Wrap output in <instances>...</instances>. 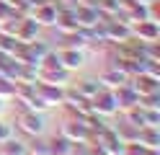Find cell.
<instances>
[{
  "mask_svg": "<svg viewBox=\"0 0 160 155\" xmlns=\"http://www.w3.org/2000/svg\"><path fill=\"white\" fill-rule=\"evenodd\" d=\"M16 127L23 134H28V137H42L47 132V119H44V114H39V111L21 109L18 116H16Z\"/></svg>",
  "mask_w": 160,
  "mask_h": 155,
  "instance_id": "obj_1",
  "label": "cell"
},
{
  "mask_svg": "<svg viewBox=\"0 0 160 155\" xmlns=\"http://www.w3.org/2000/svg\"><path fill=\"white\" fill-rule=\"evenodd\" d=\"M59 134L67 137L70 142H91V129L85 124V116H70L59 124Z\"/></svg>",
  "mask_w": 160,
  "mask_h": 155,
  "instance_id": "obj_2",
  "label": "cell"
},
{
  "mask_svg": "<svg viewBox=\"0 0 160 155\" xmlns=\"http://www.w3.org/2000/svg\"><path fill=\"white\" fill-rule=\"evenodd\" d=\"M91 109H93V114H98V116H103V119L116 116V114H119V103L114 98V90L111 88H101L91 98Z\"/></svg>",
  "mask_w": 160,
  "mask_h": 155,
  "instance_id": "obj_3",
  "label": "cell"
},
{
  "mask_svg": "<svg viewBox=\"0 0 160 155\" xmlns=\"http://www.w3.org/2000/svg\"><path fill=\"white\" fill-rule=\"evenodd\" d=\"M72 13H75V21H78L80 28H93V26L106 23V21H108L96 5H85V3H78V5L72 8Z\"/></svg>",
  "mask_w": 160,
  "mask_h": 155,
  "instance_id": "obj_4",
  "label": "cell"
},
{
  "mask_svg": "<svg viewBox=\"0 0 160 155\" xmlns=\"http://www.w3.org/2000/svg\"><path fill=\"white\" fill-rule=\"evenodd\" d=\"M62 106H67V111L72 114V116H88V114H93L91 109V101L83 98L75 88H65V98H62Z\"/></svg>",
  "mask_w": 160,
  "mask_h": 155,
  "instance_id": "obj_5",
  "label": "cell"
},
{
  "mask_svg": "<svg viewBox=\"0 0 160 155\" xmlns=\"http://www.w3.org/2000/svg\"><path fill=\"white\" fill-rule=\"evenodd\" d=\"M103 28H106V39H108V44H124V41H129L132 39V26L129 23H124V21H119V18H108L106 23H103Z\"/></svg>",
  "mask_w": 160,
  "mask_h": 155,
  "instance_id": "obj_6",
  "label": "cell"
},
{
  "mask_svg": "<svg viewBox=\"0 0 160 155\" xmlns=\"http://www.w3.org/2000/svg\"><path fill=\"white\" fill-rule=\"evenodd\" d=\"M132 39L142 41V44H152L160 39V23L158 21H137L132 23Z\"/></svg>",
  "mask_w": 160,
  "mask_h": 155,
  "instance_id": "obj_7",
  "label": "cell"
},
{
  "mask_svg": "<svg viewBox=\"0 0 160 155\" xmlns=\"http://www.w3.org/2000/svg\"><path fill=\"white\" fill-rule=\"evenodd\" d=\"M57 54H59V65H62L67 72H78L80 67H85V52H83V49H67V47H59Z\"/></svg>",
  "mask_w": 160,
  "mask_h": 155,
  "instance_id": "obj_8",
  "label": "cell"
},
{
  "mask_svg": "<svg viewBox=\"0 0 160 155\" xmlns=\"http://www.w3.org/2000/svg\"><path fill=\"white\" fill-rule=\"evenodd\" d=\"M129 85L137 90V96H150V93H160V78H152L147 72H139V75L129 78Z\"/></svg>",
  "mask_w": 160,
  "mask_h": 155,
  "instance_id": "obj_9",
  "label": "cell"
},
{
  "mask_svg": "<svg viewBox=\"0 0 160 155\" xmlns=\"http://www.w3.org/2000/svg\"><path fill=\"white\" fill-rule=\"evenodd\" d=\"M36 93H39V96H42V101L47 103V109H52V106H62L65 88H59V85H49V83H36Z\"/></svg>",
  "mask_w": 160,
  "mask_h": 155,
  "instance_id": "obj_10",
  "label": "cell"
},
{
  "mask_svg": "<svg viewBox=\"0 0 160 155\" xmlns=\"http://www.w3.org/2000/svg\"><path fill=\"white\" fill-rule=\"evenodd\" d=\"M114 98H116V103H119V111H127V109H132V106L139 103V96H137V90L129 85V80L122 83L119 88H114Z\"/></svg>",
  "mask_w": 160,
  "mask_h": 155,
  "instance_id": "obj_11",
  "label": "cell"
},
{
  "mask_svg": "<svg viewBox=\"0 0 160 155\" xmlns=\"http://www.w3.org/2000/svg\"><path fill=\"white\" fill-rule=\"evenodd\" d=\"M39 26H54L57 23V18H59V5L57 3H44V5H39L34 8V16H31Z\"/></svg>",
  "mask_w": 160,
  "mask_h": 155,
  "instance_id": "obj_12",
  "label": "cell"
},
{
  "mask_svg": "<svg viewBox=\"0 0 160 155\" xmlns=\"http://www.w3.org/2000/svg\"><path fill=\"white\" fill-rule=\"evenodd\" d=\"M39 31H42V26L34 18H21L16 26V41L18 44H28V41H34L39 36Z\"/></svg>",
  "mask_w": 160,
  "mask_h": 155,
  "instance_id": "obj_13",
  "label": "cell"
},
{
  "mask_svg": "<svg viewBox=\"0 0 160 155\" xmlns=\"http://www.w3.org/2000/svg\"><path fill=\"white\" fill-rule=\"evenodd\" d=\"M134 142L142 145V147H147V150H160V129H155V127H142V129H137Z\"/></svg>",
  "mask_w": 160,
  "mask_h": 155,
  "instance_id": "obj_14",
  "label": "cell"
},
{
  "mask_svg": "<svg viewBox=\"0 0 160 155\" xmlns=\"http://www.w3.org/2000/svg\"><path fill=\"white\" fill-rule=\"evenodd\" d=\"M39 83H49V85L67 88V83H70V72H67L65 67H57V70H39Z\"/></svg>",
  "mask_w": 160,
  "mask_h": 155,
  "instance_id": "obj_15",
  "label": "cell"
},
{
  "mask_svg": "<svg viewBox=\"0 0 160 155\" xmlns=\"http://www.w3.org/2000/svg\"><path fill=\"white\" fill-rule=\"evenodd\" d=\"M88 44H91V39H88L85 28H75L62 36V47H67V49H85Z\"/></svg>",
  "mask_w": 160,
  "mask_h": 155,
  "instance_id": "obj_16",
  "label": "cell"
},
{
  "mask_svg": "<svg viewBox=\"0 0 160 155\" xmlns=\"http://www.w3.org/2000/svg\"><path fill=\"white\" fill-rule=\"evenodd\" d=\"M98 80H101V85H103V88H111V90H114V88L122 85V83H127L129 78H127L119 67H114V65H111L108 70H103V72H101V78H98Z\"/></svg>",
  "mask_w": 160,
  "mask_h": 155,
  "instance_id": "obj_17",
  "label": "cell"
},
{
  "mask_svg": "<svg viewBox=\"0 0 160 155\" xmlns=\"http://www.w3.org/2000/svg\"><path fill=\"white\" fill-rule=\"evenodd\" d=\"M101 88H103V85H101V80H98V78H83V80L75 85V90H78L83 98H88V101H91Z\"/></svg>",
  "mask_w": 160,
  "mask_h": 155,
  "instance_id": "obj_18",
  "label": "cell"
},
{
  "mask_svg": "<svg viewBox=\"0 0 160 155\" xmlns=\"http://www.w3.org/2000/svg\"><path fill=\"white\" fill-rule=\"evenodd\" d=\"M124 124H129V127H134V129H142L145 127V109L139 106H132V109H127L124 111Z\"/></svg>",
  "mask_w": 160,
  "mask_h": 155,
  "instance_id": "obj_19",
  "label": "cell"
},
{
  "mask_svg": "<svg viewBox=\"0 0 160 155\" xmlns=\"http://www.w3.org/2000/svg\"><path fill=\"white\" fill-rule=\"evenodd\" d=\"M47 145H49V155H70V147H72V142L67 137H62V134L47 140Z\"/></svg>",
  "mask_w": 160,
  "mask_h": 155,
  "instance_id": "obj_20",
  "label": "cell"
},
{
  "mask_svg": "<svg viewBox=\"0 0 160 155\" xmlns=\"http://www.w3.org/2000/svg\"><path fill=\"white\" fill-rule=\"evenodd\" d=\"M0 155H28V147L21 140H8V142H0Z\"/></svg>",
  "mask_w": 160,
  "mask_h": 155,
  "instance_id": "obj_21",
  "label": "cell"
},
{
  "mask_svg": "<svg viewBox=\"0 0 160 155\" xmlns=\"http://www.w3.org/2000/svg\"><path fill=\"white\" fill-rule=\"evenodd\" d=\"M96 8L101 10L106 18H114L122 10V0H96Z\"/></svg>",
  "mask_w": 160,
  "mask_h": 155,
  "instance_id": "obj_22",
  "label": "cell"
},
{
  "mask_svg": "<svg viewBox=\"0 0 160 155\" xmlns=\"http://www.w3.org/2000/svg\"><path fill=\"white\" fill-rule=\"evenodd\" d=\"M16 36H11V34H3V31H0V52H3V54H13V49H16Z\"/></svg>",
  "mask_w": 160,
  "mask_h": 155,
  "instance_id": "obj_23",
  "label": "cell"
},
{
  "mask_svg": "<svg viewBox=\"0 0 160 155\" xmlns=\"http://www.w3.org/2000/svg\"><path fill=\"white\" fill-rule=\"evenodd\" d=\"M28 155H49V145H47V140L34 137L31 147H28Z\"/></svg>",
  "mask_w": 160,
  "mask_h": 155,
  "instance_id": "obj_24",
  "label": "cell"
},
{
  "mask_svg": "<svg viewBox=\"0 0 160 155\" xmlns=\"http://www.w3.org/2000/svg\"><path fill=\"white\" fill-rule=\"evenodd\" d=\"M13 93H16V83H13V80H5V78H0V98L8 101V98H13Z\"/></svg>",
  "mask_w": 160,
  "mask_h": 155,
  "instance_id": "obj_25",
  "label": "cell"
},
{
  "mask_svg": "<svg viewBox=\"0 0 160 155\" xmlns=\"http://www.w3.org/2000/svg\"><path fill=\"white\" fill-rule=\"evenodd\" d=\"M139 106H142V109H160V93L139 96Z\"/></svg>",
  "mask_w": 160,
  "mask_h": 155,
  "instance_id": "obj_26",
  "label": "cell"
},
{
  "mask_svg": "<svg viewBox=\"0 0 160 155\" xmlns=\"http://www.w3.org/2000/svg\"><path fill=\"white\" fill-rule=\"evenodd\" d=\"M13 137H16L13 124L5 121V119H0V142H8V140H13Z\"/></svg>",
  "mask_w": 160,
  "mask_h": 155,
  "instance_id": "obj_27",
  "label": "cell"
},
{
  "mask_svg": "<svg viewBox=\"0 0 160 155\" xmlns=\"http://www.w3.org/2000/svg\"><path fill=\"white\" fill-rule=\"evenodd\" d=\"M137 3H142V5H152V3H158V0H137Z\"/></svg>",
  "mask_w": 160,
  "mask_h": 155,
  "instance_id": "obj_28",
  "label": "cell"
},
{
  "mask_svg": "<svg viewBox=\"0 0 160 155\" xmlns=\"http://www.w3.org/2000/svg\"><path fill=\"white\" fill-rule=\"evenodd\" d=\"M3 114H5V101L0 98V116H3Z\"/></svg>",
  "mask_w": 160,
  "mask_h": 155,
  "instance_id": "obj_29",
  "label": "cell"
},
{
  "mask_svg": "<svg viewBox=\"0 0 160 155\" xmlns=\"http://www.w3.org/2000/svg\"><path fill=\"white\" fill-rule=\"evenodd\" d=\"M145 155H160V150H147Z\"/></svg>",
  "mask_w": 160,
  "mask_h": 155,
  "instance_id": "obj_30",
  "label": "cell"
}]
</instances>
